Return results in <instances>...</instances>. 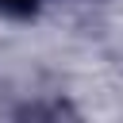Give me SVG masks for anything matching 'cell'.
Wrapping results in <instances>:
<instances>
[{
    "label": "cell",
    "instance_id": "6da1fadb",
    "mask_svg": "<svg viewBox=\"0 0 123 123\" xmlns=\"http://www.w3.org/2000/svg\"><path fill=\"white\" fill-rule=\"evenodd\" d=\"M4 4H31V0H4Z\"/></svg>",
    "mask_w": 123,
    "mask_h": 123
}]
</instances>
